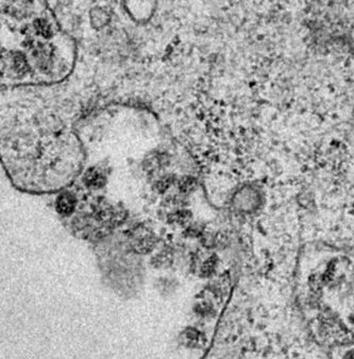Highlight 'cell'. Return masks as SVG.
<instances>
[{
	"mask_svg": "<svg viewBox=\"0 0 354 359\" xmlns=\"http://www.w3.org/2000/svg\"><path fill=\"white\" fill-rule=\"evenodd\" d=\"M85 182L88 186L100 187L105 184V178L98 171H88L85 177Z\"/></svg>",
	"mask_w": 354,
	"mask_h": 359,
	"instance_id": "obj_3",
	"label": "cell"
},
{
	"mask_svg": "<svg viewBox=\"0 0 354 359\" xmlns=\"http://www.w3.org/2000/svg\"><path fill=\"white\" fill-rule=\"evenodd\" d=\"M57 211L64 216H68L72 212L75 211L76 208V199L69 192L62 193L61 196L57 199Z\"/></svg>",
	"mask_w": 354,
	"mask_h": 359,
	"instance_id": "obj_2",
	"label": "cell"
},
{
	"mask_svg": "<svg viewBox=\"0 0 354 359\" xmlns=\"http://www.w3.org/2000/svg\"><path fill=\"white\" fill-rule=\"evenodd\" d=\"M14 66L16 68V71L19 74H24L25 71L27 70V63L26 60L23 56L17 55L14 59Z\"/></svg>",
	"mask_w": 354,
	"mask_h": 359,
	"instance_id": "obj_4",
	"label": "cell"
},
{
	"mask_svg": "<svg viewBox=\"0 0 354 359\" xmlns=\"http://www.w3.org/2000/svg\"><path fill=\"white\" fill-rule=\"evenodd\" d=\"M35 27L37 29V31L38 33H40L41 35H44V36H47L50 34V29L47 25V23L45 22V20L43 19H40V20H37V22L35 23Z\"/></svg>",
	"mask_w": 354,
	"mask_h": 359,
	"instance_id": "obj_5",
	"label": "cell"
},
{
	"mask_svg": "<svg viewBox=\"0 0 354 359\" xmlns=\"http://www.w3.org/2000/svg\"><path fill=\"white\" fill-rule=\"evenodd\" d=\"M202 359H324L298 335L262 334L259 330L223 324Z\"/></svg>",
	"mask_w": 354,
	"mask_h": 359,
	"instance_id": "obj_1",
	"label": "cell"
},
{
	"mask_svg": "<svg viewBox=\"0 0 354 359\" xmlns=\"http://www.w3.org/2000/svg\"><path fill=\"white\" fill-rule=\"evenodd\" d=\"M345 359H354V352L349 353V354L346 356V358H345Z\"/></svg>",
	"mask_w": 354,
	"mask_h": 359,
	"instance_id": "obj_6",
	"label": "cell"
}]
</instances>
